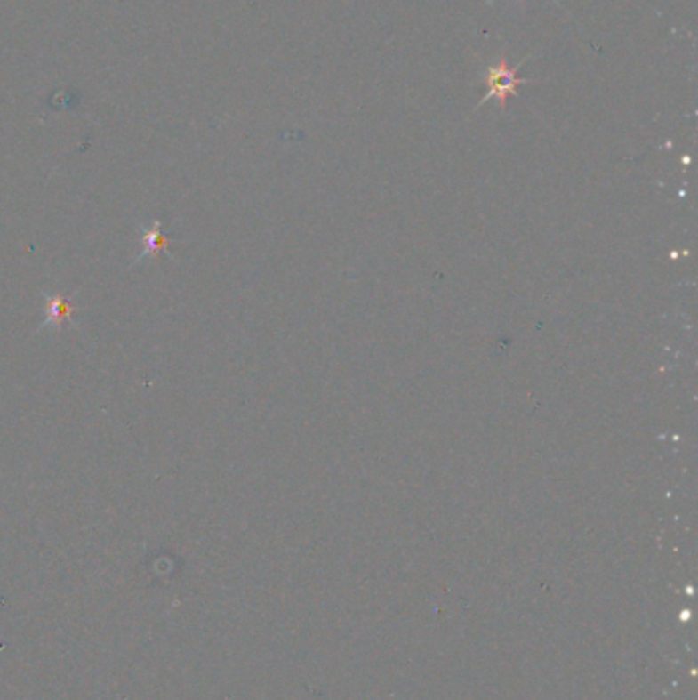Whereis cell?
I'll return each mask as SVG.
<instances>
[{
  "instance_id": "obj_1",
  "label": "cell",
  "mask_w": 698,
  "mask_h": 700,
  "mask_svg": "<svg viewBox=\"0 0 698 700\" xmlns=\"http://www.w3.org/2000/svg\"><path fill=\"white\" fill-rule=\"evenodd\" d=\"M525 60H526V58H525ZM525 60H523V62H520L518 66L510 68V66H508V62H506V58L502 56V58L498 60V64H493V66L487 68V72H485L487 91H485V94H484V99L479 101V105H477V107H481V105L487 103V101H492V99H496L500 105L506 107L508 97H512V94H517L520 84H526V83H528V80L518 78V70H520V66L525 64Z\"/></svg>"
},
{
  "instance_id": "obj_2",
  "label": "cell",
  "mask_w": 698,
  "mask_h": 700,
  "mask_svg": "<svg viewBox=\"0 0 698 700\" xmlns=\"http://www.w3.org/2000/svg\"><path fill=\"white\" fill-rule=\"evenodd\" d=\"M78 308L72 303L70 297L62 294H44V322L37 332L45 328H64V326H74L72 314Z\"/></svg>"
},
{
  "instance_id": "obj_3",
  "label": "cell",
  "mask_w": 698,
  "mask_h": 700,
  "mask_svg": "<svg viewBox=\"0 0 698 700\" xmlns=\"http://www.w3.org/2000/svg\"><path fill=\"white\" fill-rule=\"evenodd\" d=\"M162 228H164V223L162 220H154L152 223H148V226H140V234H141V253L133 258V262L138 264L141 261H146V258H158L162 254H168V237L162 232Z\"/></svg>"
},
{
  "instance_id": "obj_4",
  "label": "cell",
  "mask_w": 698,
  "mask_h": 700,
  "mask_svg": "<svg viewBox=\"0 0 698 700\" xmlns=\"http://www.w3.org/2000/svg\"><path fill=\"white\" fill-rule=\"evenodd\" d=\"M490 3H493V0H490ZM555 3H558V0H555ZM559 4V3H558Z\"/></svg>"
}]
</instances>
